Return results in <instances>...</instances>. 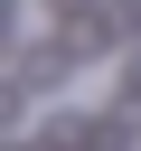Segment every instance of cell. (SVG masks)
<instances>
[{
    "label": "cell",
    "mask_w": 141,
    "mask_h": 151,
    "mask_svg": "<svg viewBox=\"0 0 141 151\" xmlns=\"http://www.w3.org/2000/svg\"><path fill=\"white\" fill-rule=\"evenodd\" d=\"M132 94H141V57H132Z\"/></svg>",
    "instance_id": "6da1fadb"
}]
</instances>
